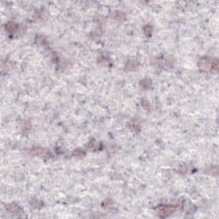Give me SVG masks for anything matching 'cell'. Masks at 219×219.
I'll use <instances>...</instances> for the list:
<instances>
[{
    "label": "cell",
    "mask_w": 219,
    "mask_h": 219,
    "mask_svg": "<svg viewBox=\"0 0 219 219\" xmlns=\"http://www.w3.org/2000/svg\"><path fill=\"white\" fill-rule=\"evenodd\" d=\"M34 153H35L39 156H41V157H47L50 156V152L47 150H44L42 148H36L34 150Z\"/></svg>",
    "instance_id": "3957f363"
},
{
    "label": "cell",
    "mask_w": 219,
    "mask_h": 219,
    "mask_svg": "<svg viewBox=\"0 0 219 219\" xmlns=\"http://www.w3.org/2000/svg\"><path fill=\"white\" fill-rule=\"evenodd\" d=\"M176 207L173 205H164V206H159L157 209V212L161 217H167L168 215L173 213L176 211Z\"/></svg>",
    "instance_id": "6da1fadb"
},
{
    "label": "cell",
    "mask_w": 219,
    "mask_h": 219,
    "mask_svg": "<svg viewBox=\"0 0 219 219\" xmlns=\"http://www.w3.org/2000/svg\"><path fill=\"white\" fill-rule=\"evenodd\" d=\"M199 68L202 70H210L213 68V63H210L207 60H201L199 64Z\"/></svg>",
    "instance_id": "7a4b0ae2"
},
{
    "label": "cell",
    "mask_w": 219,
    "mask_h": 219,
    "mask_svg": "<svg viewBox=\"0 0 219 219\" xmlns=\"http://www.w3.org/2000/svg\"><path fill=\"white\" fill-rule=\"evenodd\" d=\"M6 29L9 32V33H14L16 32V30L17 29V25L13 23V22H9L6 25Z\"/></svg>",
    "instance_id": "277c9868"
},
{
    "label": "cell",
    "mask_w": 219,
    "mask_h": 219,
    "mask_svg": "<svg viewBox=\"0 0 219 219\" xmlns=\"http://www.w3.org/2000/svg\"><path fill=\"white\" fill-rule=\"evenodd\" d=\"M6 209L10 212H16L20 210V208L18 207V205H16V204H11V205H8V206L6 207Z\"/></svg>",
    "instance_id": "5b68a950"
}]
</instances>
